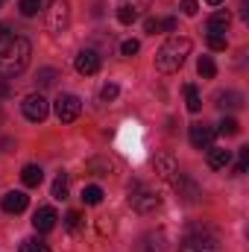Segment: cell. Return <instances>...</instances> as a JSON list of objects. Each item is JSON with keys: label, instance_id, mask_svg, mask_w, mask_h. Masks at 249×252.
<instances>
[{"label": "cell", "instance_id": "1", "mask_svg": "<svg viewBox=\"0 0 249 252\" xmlns=\"http://www.w3.org/2000/svg\"><path fill=\"white\" fill-rule=\"evenodd\" d=\"M30 56H32V44L27 38H12L9 44L0 47V79H9V76H18L27 70L30 64Z\"/></svg>", "mask_w": 249, "mask_h": 252}, {"label": "cell", "instance_id": "2", "mask_svg": "<svg viewBox=\"0 0 249 252\" xmlns=\"http://www.w3.org/2000/svg\"><path fill=\"white\" fill-rule=\"evenodd\" d=\"M190 38H179V35H173V38H167L161 47H158V53H156V67L161 70V73H176L185 59L190 56Z\"/></svg>", "mask_w": 249, "mask_h": 252}, {"label": "cell", "instance_id": "3", "mask_svg": "<svg viewBox=\"0 0 249 252\" xmlns=\"http://www.w3.org/2000/svg\"><path fill=\"white\" fill-rule=\"evenodd\" d=\"M129 205L138 214H153L161 205V196H158V190H150V188H144L141 182H132L129 185Z\"/></svg>", "mask_w": 249, "mask_h": 252}, {"label": "cell", "instance_id": "4", "mask_svg": "<svg viewBox=\"0 0 249 252\" xmlns=\"http://www.w3.org/2000/svg\"><path fill=\"white\" fill-rule=\"evenodd\" d=\"M70 27V3L67 0H53L47 9V30L50 32H64Z\"/></svg>", "mask_w": 249, "mask_h": 252}, {"label": "cell", "instance_id": "5", "mask_svg": "<svg viewBox=\"0 0 249 252\" xmlns=\"http://www.w3.org/2000/svg\"><path fill=\"white\" fill-rule=\"evenodd\" d=\"M179 252H220V244L211 232H190L179 244Z\"/></svg>", "mask_w": 249, "mask_h": 252}, {"label": "cell", "instance_id": "6", "mask_svg": "<svg viewBox=\"0 0 249 252\" xmlns=\"http://www.w3.org/2000/svg\"><path fill=\"white\" fill-rule=\"evenodd\" d=\"M53 109H56L59 124H73L79 118V112H82V100L76 94H59L56 103H53Z\"/></svg>", "mask_w": 249, "mask_h": 252}, {"label": "cell", "instance_id": "7", "mask_svg": "<svg viewBox=\"0 0 249 252\" xmlns=\"http://www.w3.org/2000/svg\"><path fill=\"white\" fill-rule=\"evenodd\" d=\"M21 109H24V118H27V121L41 124V121L47 118V112H50V103H47L41 94H30V97H24Z\"/></svg>", "mask_w": 249, "mask_h": 252}, {"label": "cell", "instance_id": "8", "mask_svg": "<svg viewBox=\"0 0 249 252\" xmlns=\"http://www.w3.org/2000/svg\"><path fill=\"white\" fill-rule=\"evenodd\" d=\"M173 188H176V196H179L185 205L199 202V196H202V188H199L190 176H185V173H176V176H173Z\"/></svg>", "mask_w": 249, "mask_h": 252}, {"label": "cell", "instance_id": "9", "mask_svg": "<svg viewBox=\"0 0 249 252\" xmlns=\"http://www.w3.org/2000/svg\"><path fill=\"white\" fill-rule=\"evenodd\" d=\"M73 64H76V70H79L82 76H94V73L100 70L103 59H100V53H97V50H79Z\"/></svg>", "mask_w": 249, "mask_h": 252}, {"label": "cell", "instance_id": "10", "mask_svg": "<svg viewBox=\"0 0 249 252\" xmlns=\"http://www.w3.org/2000/svg\"><path fill=\"white\" fill-rule=\"evenodd\" d=\"M56 220H59V214H56L50 205H44V208H38V211L32 214V229L41 232V235H44V232H53V229H56Z\"/></svg>", "mask_w": 249, "mask_h": 252}, {"label": "cell", "instance_id": "11", "mask_svg": "<svg viewBox=\"0 0 249 252\" xmlns=\"http://www.w3.org/2000/svg\"><path fill=\"white\" fill-rule=\"evenodd\" d=\"M153 167H156V176H158V179H173V176L179 173V164H176V158H173L170 153H161V156H156Z\"/></svg>", "mask_w": 249, "mask_h": 252}, {"label": "cell", "instance_id": "12", "mask_svg": "<svg viewBox=\"0 0 249 252\" xmlns=\"http://www.w3.org/2000/svg\"><path fill=\"white\" fill-rule=\"evenodd\" d=\"M211 141H214V129L205 124H190V144L196 147V150H208L211 147Z\"/></svg>", "mask_w": 249, "mask_h": 252}, {"label": "cell", "instance_id": "13", "mask_svg": "<svg viewBox=\"0 0 249 252\" xmlns=\"http://www.w3.org/2000/svg\"><path fill=\"white\" fill-rule=\"evenodd\" d=\"M27 202H30V196H27L24 190H9V193L3 196V211H9V214H21V211L27 208Z\"/></svg>", "mask_w": 249, "mask_h": 252}, {"label": "cell", "instance_id": "14", "mask_svg": "<svg viewBox=\"0 0 249 252\" xmlns=\"http://www.w3.org/2000/svg\"><path fill=\"white\" fill-rule=\"evenodd\" d=\"M229 164H232V150L208 147V167H214V170H226Z\"/></svg>", "mask_w": 249, "mask_h": 252}, {"label": "cell", "instance_id": "15", "mask_svg": "<svg viewBox=\"0 0 249 252\" xmlns=\"http://www.w3.org/2000/svg\"><path fill=\"white\" fill-rule=\"evenodd\" d=\"M138 252H164V232H147L138 241Z\"/></svg>", "mask_w": 249, "mask_h": 252}, {"label": "cell", "instance_id": "16", "mask_svg": "<svg viewBox=\"0 0 249 252\" xmlns=\"http://www.w3.org/2000/svg\"><path fill=\"white\" fill-rule=\"evenodd\" d=\"M229 24H232V15L229 12H214L205 27H208V35H226Z\"/></svg>", "mask_w": 249, "mask_h": 252}, {"label": "cell", "instance_id": "17", "mask_svg": "<svg viewBox=\"0 0 249 252\" xmlns=\"http://www.w3.org/2000/svg\"><path fill=\"white\" fill-rule=\"evenodd\" d=\"M41 179H44V170H41L38 164H27V167L21 170V182H24L27 188H38Z\"/></svg>", "mask_w": 249, "mask_h": 252}, {"label": "cell", "instance_id": "18", "mask_svg": "<svg viewBox=\"0 0 249 252\" xmlns=\"http://www.w3.org/2000/svg\"><path fill=\"white\" fill-rule=\"evenodd\" d=\"M85 170L94 173V176H109V173L115 170V164H112V158H91V161L85 164Z\"/></svg>", "mask_w": 249, "mask_h": 252}, {"label": "cell", "instance_id": "19", "mask_svg": "<svg viewBox=\"0 0 249 252\" xmlns=\"http://www.w3.org/2000/svg\"><path fill=\"white\" fill-rule=\"evenodd\" d=\"M217 106L220 109H238L241 106V94L238 91H220L217 94Z\"/></svg>", "mask_w": 249, "mask_h": 252}, {"label": "cell", "instance_id": "20", "mask_svg": "<svg viewBox=\"0 0 249 252\" xmlns=\"http://www.w3.org/2000/svg\"><path fill=\"white\" fill-rule=\"evenodd\" d=\"M82 202H85V205H100V202H103V188H97V185L82 188Z\"/></svg>", "mask_w": 249, "mask_h": 252}, {"label": "cell", "instance_id": "21", "mask_svg": "<svg viewBox=\"0 0 249 252\" xmlns=\"http://www.w3.org/2000/svg\"><path fill=\"white\" fill-rule=\"evenodd\" d=\"M185 97H187V112H199L202 109V97H199L196 85H185Z\"/></svg>", "mask_w": 249, "mask_h": 252}, {"label": "cell", "instance_id": "22", "mask_svg": "<svg viewBox=\"0 0 249 252\" xmlns=\"http://www.w3.org/2000/svg\"><path fill=\"white\" fill-rule=\"evenodd\" d=\"M56 79H59V70H53V67H44V70H38V88H50V85H56Z\"/></svg>", "mask_w": 249, "mask_h": 252}, {"label": "cell", "instance_id": "23", "mask_svg": "<svg viewBox=\"0 0 249 252\" xmlns=\"http://www.w3.org/2000/svg\"><path fill=\"white\" fill-rule=\"evenodd\" d=\"M118 21L126 24V27H129V24H135V21H138V9H135V6H129V3H121V9H118Z\"/></svg>", "mask_w": 249, "mask_h": 252}, {"label": "cell", "instance_id": "24", "mask_svg": "<svg viewBox=\"0 0 249 252\" xmlns=\"http://www.w3.org/2000/svg\"><path fill=\"white\" fill-rule=\"evenodd\" d=\"M18 252H50V247L41 241V238H27L24 244H21V250Z\"/></svg>", "mask_w": 249, "mask_h": 252}, {"label": "cell", "instance_id": "25", "mask_svg": "<svg viewBox=\"0 0 249 252\" xmlns=\"http://www.w3.org/2000/svg\"><path fill=\"white\" fill-rule=\"evenodd\" d=\"M18 9H21V15H24V18H35V15L41 12V0H21V3H18Z\"/></svg>", "mask_w": 249, "mask_h": 252}, {"label": "cell", "instance_id": "26", "mask_svg": "<svg viewBox=\"0 0 249 252\" xmlns=\"http://www.w3.org/2000/svg\"><path fill=\"white\" fill-rule=\"evenodd\" d=\"M53 199H67V173H59L53 179Z\"/></svg>", "mask_w": 249, "mask_h": 252}, {"label": "cell", "instance_id": "27", "mask_svg": "<svg viewBox=\"0 0 249 252\" xmlns=\"http://www.w3.org/2000/svg\"><path fill=\"white\" fill-rule=\"evenodd\" d=\"M64 229L76 235V232L82 229V214H79V211H67V214H64Z\"/></svg>", "mask_w": 249, "mask_h": 252}, {"label": "cell", "instance_id": "28", "mask_svg": "<svg viewBox=\"0 0 249 252\" xmlns=\"http://www.w3.org/2000/svg\"><path fill=\"white\" fill-rule=\"evenodd\" d=\"M196 70H199V76H205V79H211V76L217 73V64L211 62V56H202V59L196 62Z\"/></svg>", "mask_w": 249, "mask_h": 252}, {"label": "cell", "instance_id": "29", "mask_svg": "<svg viewBox=\"0 0 249 252\" xmlns=\"http://www.w3.org/2000/svg\"><path fill=\"white\" fill-rule=\"evenodd\" d=\"M217 132H220V135H238V132H241V124H238L235 118H223Z\"/></svg>", "mask_w": 249, "mask_h": 252}, {"label": "cell", "instance_id": "30", "mask_svg": "<svg viewBox=\"0 0 249 252\" xmlns=\"http://www.w3.org/2000/svg\"><path fill=\"white\" fill-rule=\"evenodd\" d=\"M118 94H121V88H118L115 82H106V85H103V91H100L103 103H112V100H118Z\"/></svg>", "mask_w": 249, "mask_h": 252}, {"label": "cell", "instance_id": "31", "mask_svg": "<svg viewBox=\"0 0 249 252\" xmlns=\"http://www.w3.org/2000/svg\"><path fill=\"white\" fill-rule=\"evenodd\" d=\"M247 167H249V147H241V158H238V164H235V176L247 173Z\"/></svg>", "mask_w": 249, "mask_h": 252}, {"label": "cell", "instance_id": "32", "mask_svg": "<svg viewBox=\"0 0 249 252\" xmlns=\"http://www.w3.org/2000/svg\"><path fill=\"white\" fill-rule=\"evenodd\" d=\"M138 50H141V44H138L135 38H129V41H124V44H121V53H124V56H135Z\"/></svg>", "mask_w": 249, "mask_h": 252}, {"label": "cell", "instance_id": "33", "mask_svg": "<svg viewBox=\"0 0 249 252\" xmlns=\"http://www.w3.org/2000/svg\"><path fill=\"white\" fill-rule=\"evenodd\" d=\"M208 47H211V50H217V53H220V50H226V35H208Z\"/></svg>", "mask_w": 249, "mask_h": 252}, {"label": "cell", "instance_id": "34", "mask_svg": "<svg viewBox=\"0 0 249 252\" xmlns=\"http://www.w3.org/2000/svg\"><path fill=\"white\" fill-rule=\"evenodd\" d=\"M158 30H161V21H158V18H147V21H144V32H150V35H156Z\"/></svg>", "mask_w": 249, "mask_h": 252}, {"label": "cell", "instance_id": "35", "mask_svg": "<svg viewBox=\"0 0 249 252\" xmlns=\"http://www.w3.org/2000/svg\"><path fill=\"white\" fill-rule=\"evenodd\" d=\"M182 12H185V15H190V18H193V15L199 12V3H196V0H182Z\"/></svg>", "mask_w": 249, "mask_h": 252}, {"label": "cell", "instance_id": "36", "mask_svg": "<svg viewBox=\"0 0 249 252\" xmlns=\"http://www.w3.org/2000/svg\"><path fill=\"white\" fill-rule=\"evenodd\" d=\"M15 35H12V27L9 24H0V44H9Z\"/></svg>", "mask_w": 249, "mask_h": 252}, {"label": "cell", "instance_id": "37", "mask_svg": "<svg viewBox=\"0 0 249 252\" xmlns=\"http://www.w3.org/2000/svg\"><path fill=\"white\" fill-rule=\"evenodd\" d=\"M6 97H12V85L6 79H0V100H6Z\"/></svg>", "mask_w": 249, "mask_h": 252}, {"label": "cell", "instance_id": "38", "mask_svg": "<svg viewBox=\"0 0 249 252\" xmlns=\"http://www.w3.org/2000/svg\"><path fill=\"white\" fill-rule=\"evenodd\" d=\"M161 30H164V32H173V30H176V18H164V21H161Z\"/></svg>", "mask_w": 249, "mask_h": 252}, {"label": "cell", "instance_id": "39", "mask_svg": "<svg viewBox=\"0 0 249 252\" xmlns=\"http://www.w3.org/2000/svg\"><path fill=\"white\" fill-rule=\"evenodd\" d=\"M205 3H208V6H220L223 0H205Z\"/></svg>", "mask_w": 249, "mask_h": 252}, {"label": "cell", "instance_id": "40", "mask_svg": "<svg viewBox=\"0 0 249 252\" xmlns=\"http://www.w3.org/2000/svg\"><path fill=\"white\" fill-rule=\"evenodd\" d=\"M3 3H6V0H0V6H3Z\"/></svg>", "mask_w": 249, "mask_h": 252}]
</instances>
